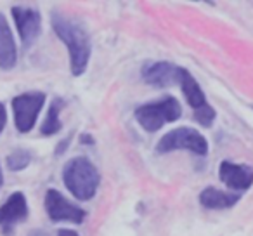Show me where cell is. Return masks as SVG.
<instances>
[{"instance_id":"ac0fdd59","label":"cell","mask_w":253,"mask_h":236,"mask_svg":"<svg viewBox=\"0 0 253 236\" xmlns=\"http://www.w3.org/2000/svg\"><path fill=\"white\" fill-rule=\"evenodd\" d=\"M70 141H71V136H68L66 139H63V141H61L59 144H57V149L54 151V155H56V156H61V155H63V153L68 149V146H70Z\"/></svg>"},{"instance_id":"7a4b0ae2","label":"cell","mask_w":253,"mask_h":236,"mask_svg":"<svg viewBox=\"0 0 253 236\" xmlns=\"http://www.w3.org/2000/svg\"><path fill=\"white\" fill-rule=\"evenodd\" d=\"M63 183L77 200L88 201L97 193L101 174L87 156H75L63 167Z\"/></svg>"},{"instance_id":"8fae6325","label":"cell","mask_w":253,"mask_h":236,"mask_svg":"<svg viewBox=\"0 0 253 236\" xmlns=\"http://www.w3.org/2000/svg\"><path fill=\"white\" fill-rule=\"evenodd\" d=\"M16 63H18V49H16L14 35L7 18L0 12V68L12 70Z\"/></svg>"},{"instance_id":"5b68a950","label":"cell","mask_w":253,"mask_h":236,"mask_svg":"<svg viewBox=\"0 0 253 236\" xmlns=\"http://www.w3.org/2000/svg\"><path fill=\"white\" fill-rule=\"evenodd\" d=\"M43 104H45V94L40 91L25 92L12 99L14 125L21 134H28L33 131Z\"/></svg>"},{"instance_id":"9c48e42d","label":"cell","mask_w":253,"mask_h":236,"mask_svg":"<svg viewBox=\"0 0 253 236\" xmlns=\"http://www.w3.org/2000/svg\"><path fill=\"white\" fill-rule=\"evenodd\" d=\"M180 70L182 68L169 61H155V63H146L141 70V75L146 84L156 89H165L179 84Z\"/></svg>"},{"instance_id":"ba28073f","label":"cell","mask_w":253,"mask_h":236,"mask_svg":"<svg viewBox=\"0 0 253 236\" xmlns=\"http://www.w3.org/2000/svg\"><path fill=\"white\" fill-rule=\"evenodd\" d=\"M11 14L14 18L19 37H21L23 47L30 49L40 37V32H42V14H40L39 9L19 7V5H14L11 9Z\"/></svg>"},{"instance_id":"3957f363","label":"cell","mask_w":253,"mask_h":236,"mask_svg":"<svg viewBox=\"0 0 253 236\" xmlns=\"http://www.w3.org/2000/svg\"><path fill=\"white\" fill-rule=\"evenodd\" d=\"M134 115L137 124L144 131L156 132L165 124H172V122L179 120L180 115H182V108L173 95H167V97L158 99V101L146 102V104L139 106Z\"/></svg>"},{"instance_id":"d6986e66","label":"cell","mask_w":253,"mask_h":236,"mask_svg":"<svg viewBox=\"0 0 253 236\" xmlns=\"http://www.w3.org/2000/svg\"><path fill=\"white\" fill-rule=\"evenodd\" d=\"M57 236H80V235L77 231H73V229H59Z\"/></svg>"},{"instance_id":"52a82bcc","label":"cell","mask_w":253,"mask_h":236,"mask_svg":"<svg viewBox=\"0 0 253 236\" xmlns=\"http://www.w3.org/2000/svg\"><path fill=\"white\" fill-rule=\"evenodd\" d=\"M28 201L25 193L14 191L7 196V200L0 207V229L5 236L14 235V229L18 224L26 221L28 217Z\"/></svg>"},{"instance_id":"9a60e30c","label":"cell","mask_w":253,"mask_h":236,"mask_svg":"<svg viewBox=\"0 0 253 236\" xmlns=\"http://www.w3.org/2000/svg\"><path fill=\"white\" fill-rule=\"evenodd\" d=\"M32 160H33V155L30 149L16 148L12 153H9L5 162H7L9 170H12V172H21V170H25L26 167L32 163Z\"/></svg>"},{"instance_id":"6da1fadb","label":"cell","mask_w":253,"mask_h":236,"mask_svg":"<svg viewBox=\"0 0 253 236\" xmlns=\"http://www.w3.org/2000/svg\"><path fill=\"white\" fill-rule=\"evenodd\" d=\"M50 23L56 32L57 39L66 46L68 54H70V68L73 77H80L85 73L90 61L92 44L88 32L80 21L64 16L59 11H52L50 14Z\"/></svg>"},{"instance_id":"7c38bea8","label":"cell","mask_w":253,"mask_h":236,"mask_svg":"<svg viewBox=\"0 0 253 236\" xmlns=\"http://www.w3.org/2000/svg\"><path fill=\"white\" fill-rule=\"evenodd\" d=\"M239 198L241 194L238 193H229V191H222L217 188H205L200 193V203L210 210H225V208L234 207Z\"/></svg>"},{"instance_id":"5bb4252c","label":"cell","mask_w":253,"mask_h":236,"mask_svg":"<svg viewBox=\"0 0 253 236\" xmlns=\"http://www.w3.org/2000/svg\"><path fill=\"white\" fill-rule=\"evenodd\" d=\"M64 108V101L61 97H54L49 106L45 120H43L42 127H40V134L42 136H54L63 129V124L59 120V115Z\"/></svg>"},{"instance_id":"e0dca14e","label":"cell","mask_w":253,"mask_h":236,"mask_svg":"<svg viewBox=\"0 0 253 236\" xmlns=\"http://www.w3.org/2000/svg\"><path fill=\"white\" fill-rule=\"evenodd\" d=\"M5 125H7V109L4 102H0V134L4 132Z\"/></svg>"},{"instance_id":"2e32d148","label":"cell","mask_w":253,"mask_h":236,"mask_svg":"<svg viewBox=\"0 0 253 236\" xmlns=\"http://www.w3.org/2000/svg\"><path fill=\"white\" fill-rule=\"evenodd\" d=\"M215 116H217V113H215V109L211 108L210 104L203 106L201 109H198V111H194V120L198 122V124L201 125V127H211L215 122Z\"/></svg>"},{"instance_id":"ffe728a7","label":"cell","mask_w":253,"mask_h":236,"mask_svg":"<svg viewBox=\"0 0 253 236\" xmlns=\"http://www.w3.org/2000/svg\"><path fill=\"white\" fill-rule=\"evenodd\" d=\"M80 142H82V144H94V139H92L88 134H82Z\"/></svg>"},{"instance_id":"277c9868","label":"cell","mask_w":253,"mask_h":236,"mask_svg":"<svg viewBox=\"0 0 253 236\" xmlns=\"http://www.w3.org/2000/svg\"><path fill=\"white\" fill-rule=\"evenodd\" d=\"M179 149H187L194 155L205 156L208 153V141L203 134L193 127H179L167 132L156 144V153L179 151Z\"/></svg>"},{"instance_id":"7402d4cb","label":"cell","mask_w":253,"mask_h":236,"mask_svg":"<svg viewBox=\"0 0 253 236\" xmlns=\"http://www.w3.org/2000/svg\"><path fill=\"white\" fill-rule=\"evenodd\" d=\"M4 186V172H2V165H0V189Z\"/></svg>"},{"instance_id":"44dd1931","label":"cell","mask_w":253,"mask_h":236,"mask_svg":"<svg viewBox=\"0 0 253 236\" xmlns=\"http://www.w3.org/2000/svg\"><path fill=\"white\" fill-rule=\"evenodd\" d=\"M28 236H49V235H47V233L43 231V229H33V231L30 233Z\"/></svg>"},{"instance_id":"8992f818","label":"cell","mask_w":253,"mask_h":236,"mask_svg":"<svg viewBox=\"0 0 253 236\" xmlns=\"http://www.w3.org/2000/svg\"><path fill=\"white\" fill-rule=\"evenodd\" d=\"M43 205H45V212L52 222L82 224L87 217V212L84 208L66 200L57 189H47Z\"/></svg>"},{"instance_id":"4fadbf2b","label":"cell","mask_w":253,"mask_h":236,"mask_svg":"<svg viewBox=\"0 0 253 236\" xmlns=\"http://www.w3.org/2000/svg\"><path fill=\"white\" fill-rule=\"evenodd\" d=\"M179 85H180V89H182L184 97H186L187 104H189L194 111H198V109H201L203 106L208 104L207 97H205V92L201 91L200 84H198L196 78H194L193 75L186 70V68H182V70H180Z\"/></svg>"},{"instance_id":"30bf717a","label":"cell","mask_w":253,"mask_h":236,"mask_svg":"<svg viewBox=\"0 0 253 236\" xmlns=\"http://www.w3.org/2000/svg\"><path fill=\"white\" fill-rule=\"evenodd\" d=\"M218 177L231 189L246 191L253 184V169L245 163H234L224 160L218 167Z\"/></svg>"}]
</instances>
